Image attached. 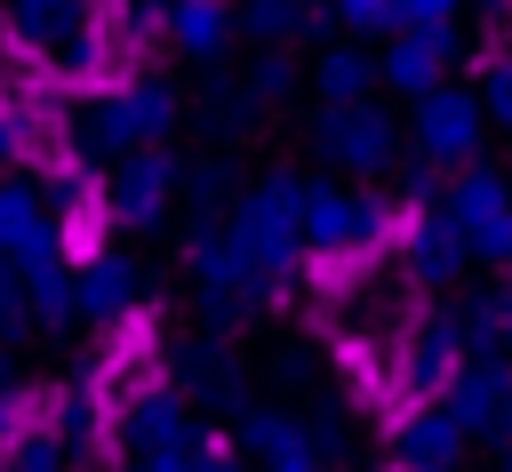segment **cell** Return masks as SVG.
I'll return each instance as SVG.
<instances>
[{
    "label": "cell",
    "instance_id": "52a82bcc",
    "mask_svg": "<svg viewBox=\"0 0 512 472\" xmlns=\"http://www.w3.org/2000/svg\"><path fill=\"white\" fill-rule=\"evenodd\" d=\"M504 352H512V296H504Z\"/></svg>",
    "mask_w": 512,
    "mask_h": 472
},
{
    "label": "cell",
    "instance_id": "8992f818",
    "mask_svg": "<svg viewBox=\"0 0 512 472\" xmlns=\"http://www.w3.org/2000/svg\"><path fill=\"white\" fill-rule=\"evenodd\" d=\"M400 448H408V464H424V472H448V464H456V448H464V424H456L448 408H440V416H416Z\"/></svg>",
    "mask_w": 512,
    "mask_h": 472
},
{
    "label": "cell",
    "instance_id": "6da1fadb",
    "mask_svg": "<svg viewBox=\"0 0 512 472\" xmlns=\"http://www.w3.org/2000/svg\"><path fill=\"white\" fill-rule=\"evenodd\" d=\"M448 216H456V232L480 264H512V176L464 168L456 192H448Z\"/></svg>",
    "mask_w": 512,
    "mask_h": 472
},
{
    "label": "cell",
    "instance_id": "3957f363",
    "mask_svg": "<svg viewBox=\"0 0 512 472\" xmlns=\"http://www.w3.org/2000/svg\"><path fill=\"white\" fill-rule=\"evenodd\" d=\"M480 120H488V112H480L472 96H456V88H448V96H424V112H416V144H424L432 160H472Z\"/></svg>",
    "mask_w": 512,
    "mask_h": 472
},
{
    "label": "cell",
    "instance_id": "7a4b0ae2",
    "mask_svg": "<svg viewBox=\"0 0 512 472\" xmlns=\"http://www.w3.org/2000/svg\"><path fill=\"white\" fill-rule=\"evenodd\" d=\"M448 416H456L464 432H480V440H504V432H512V352H488V360L456 368Z\"/></svg>",
    "mask_w": 512,
    "mask_h": 472
},
{
    "label": "cell",
    "instance_id": "5b68a950",
    "mask_svg": "<svg viewBox=\"0 0 512 472\" xmlns=\"http://www.w3.org/2000/svg\"><path fill=\"white\" fill-rule=\"evenodd\" d=\"M440 72H448V40H440V32H416V40H400V48L384 56V80H392V88H432Z\"/></svg>",
    "mask_w": 512,
    "mask_h": 472
},
{
    "label": "cell",
    "instance_id": "277c9868",
    "mask_svg": "<svg viewBox=\"0 0 512 472\" xmlns=\"http://www.w3.org/2000/svg\"><path fill=\"white\" fill-rule=\"evenodd\" d=\"M328 152H336L344 168H384V160H392V120H384V112H352V120L328 128Z\"/></svg>",
    "mask_w": 512,
    "mask_h": 472
}]
</instances>
